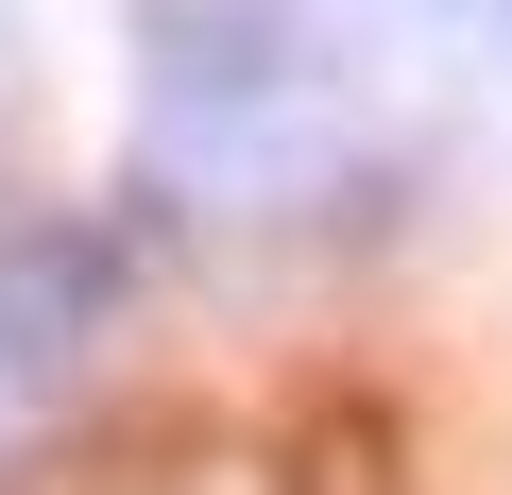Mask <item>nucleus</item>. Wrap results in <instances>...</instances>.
<instances>
[{
	"label": "nucleus",
	"mask_w": 512,
	"mask_h": 495,
	"mask_svg": "<svg viewBox=\"0 0 512 495\" xmlns=\"http://www.w3.org/2000/svg\"><path fill=\"white\" fill-rule=\"evenodd\" d=\"M137 69H154V154L256 222H308V188L359 137L308 0H137Z\"/></svg>",
	"instance_id": "1"
}]
</instances>
